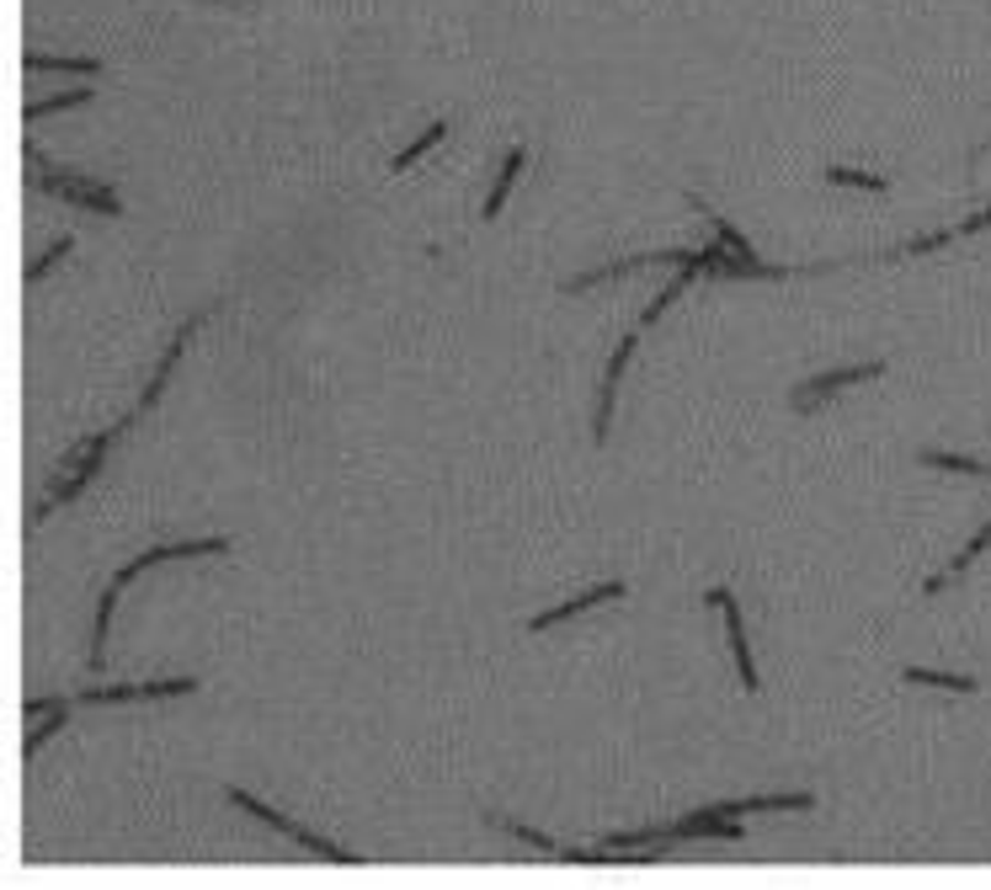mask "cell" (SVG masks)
Returning a JSON list of instances; mask_svg holds the SVG:
<instances>
[{"instance_id": "cell-1", "label": "cell", "mask_w": 991, "mask_h": 890, "mask_svg": "<svg viewBox=\"0 0 991 890\" xmlns=\"http://www.w3.org/2000/svg\"><path fill=\"white\" fill-rule=\"evenodd\" d=\"M27 166H33V187H37V193H65L69 204L97 208V213H118V208H123L112 187H97V182H86V176H75V172H54V166H48V155L33 150V144H27Z\"/></svg>"}, {"instance_id": "cell-2", "label": "cell", "mask_w": 991, "mask_h": 890, "mask_svg": "<svg viewBox=\"0 0 991 890\" xmlns=\"http://www.w3.org/2000/svg\"><path fill=\"white\" fill-rule=\"evenodd\" d=\"M230 800H235L240 811H251V816H262V822H267V826H277V832H283V837H294V843H305L309 854H320V858H337V864H352V854H342V848H326V843H320V837H309L305 826H294V822H288V816H277L273 805H262V800H256V794H245V789H230Z\"/></svg>"}, {"instance_id": "cell-3", "label": "cell", "mask_w": 991, "mask_h": 890, "mask_svg": "<svg viewBox=\"0 0 991 890\" xmlns=\"http://www.w3.org/2000/svg\"><path fill=\"white\" fill-rule=\"evenodd\" d=\"M693 837H719V843H741L747 832L736 816H725V811H693L687 822L667 826V843H693Z\"/></svg>"}, {"instance_id": "cell-4", "label": "cell", "mask_w": 991, "mask_h": 890, "mask_svg": "<svg viewBox=\"0 0 991 890\" xmlns=\"http://www.w3.org/2000/svg\"><path fill=\"white\" fill-rule=\"evenodd\" d=\"M192 693V678H166V683H123V688H86V704H129V699H181Z\"/></svg>"}, {"instance_id": "cell-5", "label": "cell", "mask_w": 991, "mask_h": 890, "mask_svg": "<svg viewBox=\"0 0 991 890\" xmlns=\"http://www.w3.org/2000/svg\"><path fill=\"white\" fill-rule=\"evenodd\" d=\"M709 603L725 608V629H730V651H736V667H741V683L757 693V667H752V651H747V624H741V608H736L730 586H715V592H709Z\"/></svg>"}, {"instance_id": "cell-6", "label": "cell", "mask_w": 991, "mask_h": 890, "mask_svg": "<svg viewBox=\"0 0 991 890\" xmlns=\"http://www.w3.org/2000/svg\"><path fill=\"white\" fill-rule=\"evenodd\" d=\"M874 374H885V363H858V369H837V374L811 378V384L794 389V411H816L821 395H832V389H843V384H858V378H874Z\"/></svg>"}, {"instance_id": "cell-7", "label": "cell", "mask_w": 991, "mask_h": 890, "mask_svg": "<svg viewBox=\"0 0 991 890\" xmlns=\"http://www.w3.org/2000/svg\"><path fill=\"white\" fill-rule=\"evenodd\" d=\"M629 358H635V337H624L614 352V363H608V374H603V395H597V443H608V427H614V389L624 369H629Z\"/></svg>"}, {"instance_id": "cell-8", "label": "cell", "mask_w": 991, "mask_h": 890, "mask_svg": "<svg viewBox=\"0 0 991 890\" xmlns=\"http://www.w3.org/2000/svg\"><path fill=\"white\" fill-rule=\"evenodd\" d=\"M693 208H704V213H709V224H715V235L725 240V245H730V251H736L741 262H752V273H757V277H768V283H779V277H789V267H768V262H757V251H752V245H747V240H741V235H736V230H730L725 219H719L715 208H709V198H693Z\"/></svg>"}, {"instance_id": "cell-9", "label": "cell", "mask_w": 991, "mask_h": 890, "mask_svg": "<svg viewBox=\"0 0 991 890\" xmlns=\"http://www.w3.org/2000/svg\"><path fill=\"white\" fill-rule=\"evenodd\" d=\"M608 597H624V582H603V586H592V592H582V597H571V603H560V608H549V614H539L528 629H549V624H565V618H576L586 614V608H597V603H608Z\"/></svg>"}, {"instance_id": "cell-10", "label": "cell", "mask_w": 991, "mask_h": 890, "mask_svg": "<svg viewBox=\"0 0 991 890\" xmlns=\"http://www.w3.org/2000/svg\"><path fill=\"white\" fill-rule=\"evenodd\" d=\"M816 805V794H747V800H736V805H715L725 816H757V811H811Z\"/></svg>"}, {"instance_id": "cell-11", "label": "cell", "mask_w": 991, "mask_h": 890, "mask_svg": "<svg viewBox=\"0 0 991 890\" xmlns=\"http://www.w3.org/2000/svg\"><path fill=\"white\" fill-rule=\"evenodd\" d=\"M522 144L517 150H507V166H502V176H496V187H491V198H485V219H496L502 213V204H507V193H513V182H517V172H522Z\"/></svg>"}, {"instance_id": "cell-12", "label": "cell", "mask_w": 991, "mask_h": 890, "mask_svg": "<svg viewBox=\"0 0 991 890\" xmlns=\"http://www.w3.org/2000/svg\"><path fill=\"white\" fill-rule=\"evenodd\" d=\"M102 75L97 59H48V54H27V75Z\"/></svg>"}, {"instance_id": "cell-13", "label": "cell", "mask_w": 991, "mask_h": 890, "mask_svg": "<svg viewBox=\"0 0 991 890\" xmlns=\"http://www.w3.org/2000/svg\"><path fill=\"white\" fill-rule=\"evenodd\" d=\"M826 182H832V187H858V193H885V187H890L885 176L848 172V166H826Z\"/></svg>"}, {"instance_id": "cell-14", "label": "cell", "mask_w": 991, "mask_h": 890, "mask_svg": "<svg viewBox=\"0 0 991 890\" xmlns=\"http://www.w3.org/2000/svg\"><path fill=\"white\" fill-rule=\"evenodd\" d=\"M906 683L949 688V693H976V678H949V672H927V667H906Z\"/></svg>"}, {"instance_id": "cell-15", "label": "cell", "mask_w": 991, "mask_h": 890, "mask_svg": "<svg viewBox=\"0 0 991 890\" xmlns=\"http://www.w3.org/2000/svg\"><path fill=\"white\" fill-rule=\"evenodd\" d=\"M923 464H938V470H970V475H991V464H981V459H965V453H938V448H927Z\"/></svg>"}, {"instance_id": "cell-16", "label": "cell", "mask_w": 991, "mask_h": 890, "mask_svg": "<svg viewBox=\"0 0 991 890\" xmlns=\"http://www.w3.org/2000/svg\"><path fill=\"white\" fill-rule=\"evenodd\" d=\"M443 134H448V123H432V129H427V134L416 139V144H410L406 155H395V172H410V161H421V155H427V150H432V144H443Z\"/></svg>"}, {"instance_id": "cell-17", "label": "cell", "mask_w": 991, "mask_h": 890, "mask_svg": "<svg viewBox=\"0 0 991 890\" xmlns=\"http://www.w3.org/2000/svg\"><path fill=\"white\" fill-rule=\"evenodd\" d=\"M91 91H65V97H48V102H33L27 107V118H48V112H65V107H75V102H86Z\"/></svg>"}, {"instance_id": "cell-18", "label": "cell", "mask_w": 991, "mask_h": 890, "mask_svg": "<svg viewBox=\"0 0 991 890\" xmlns=\"http://www.w3.org/2000/svg\"><path fill=\"white\" fill-rule=\"evenodd\" d=\"M65 251H69V240H54V251H43V256H37L33 267H27V283H37V277L48 273V267H54V262H59Z\"/></svg>"}, {"instance_id": "cell-19", "label": "cell", "mask_w": 991, "mask_h": 890, "mask_svg": "<svg viewBox=\"0 0 991 890\" xmlns=\"http://www.w3.org/2000/svg\"><path fill=\"white\" fill-rule=\"evenodd\" d=\"M59 725H65V715H54V719H43V725H33V730H27V757H33L37 747H43V741L59 730Z\"/></svg>"}, {"instance_id": "cell-20", "label": "cell", "mask_w": 991, "mask_h": 890, "mask_svg": "<svg viewBox=\"0 0 991 890\" xmlns=\"http://www.w3.org/2000/svg\"><path fill=\"white\" fill-rule=\"evenodd\" d=\"M48 710H65V704H54V699H33V704H27V719L48 715Z\"/></svg>"}]
</instances>
